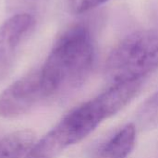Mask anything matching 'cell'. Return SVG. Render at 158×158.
<instances>
[{
    "label": "cell",
    "instance_id": "cell-9",
    "mask_svg": "<svg viewBox=\"0 0 158 158\" xmlns=\"http://www.w3.org/2000/svg\"><path fill=\"white\" fill-rule=\"evenodd\" d=\"M49 0H6V8L10 16L35 15L41 13Z\"/></svg>",
    "mask_w": 158,
    "mask_h": 158
},
{
    "label": "cell",
    "instance_id": "cell-8",
    "mask_svg": "<svg viewBox=\"0 0 158 158\" xmlns=\"http://www.w3.org/2000/svg\"><path fill=\"white\" fill-rule=\"evenodd\" d=\"M137 121L143 130L158 129V90L143 104L137 113Z\"/></svg>",
    "mask_w": 158,
    "mask_h": 158
},
{
    "label": "cell",
    "instance_id": "cell-5",
    "mask_svg": "<svg viewBox=\"0 0 158 158\" xmlns=\"http://www.w3.org/2000/svg\"><path fill=\"white\" fill-rule=\"evenodd\" d=\"M35 17L10 16L0 26V81L12 70L21 46L33 32Z\"/></svg>",
    "mask_w": 158,
    "mask_h": 158
},
{
    "label": "cell",
    "instance_id": "cell-6",
    "mask_svg": "<svg viewBox=\"0 0 158 158\" xmlns=\"http://www.w3.org/2000/svg\"><path fill=\"white\" fill-rule=\"evenodd\" d=\"M137 129L128 123L101 144L95 158H128L135 148Z\"/></svg>",
    "mask_w": 158,
    "mask_h": 158
},
{
    "label": "cell",
    "instance_id": "cell-10",
    "mask_svg": "<svg viewBox=\"0 0 158 158\" xmlns=\"http://www.w3.org/2000/svg\"><path fill=\"white\" fill-rule=\"evenodd\" d=\"M107 1L108 0H69V5L73 13L81 14Z\"/></svg>",
    "mask_w": 158,
    "mask_h": 158
},
{
    "label": "cell",
    "instance_id": "cell-7",
    "mask_svg": "<svg viewBox=\"0 0 158 158\" xmlns=\"http://www.w3.org/2000/svg\"><path fill=\"white\" fill-rule=\"evenodd\" d=\"M35 140V132L29 129L5 135L0 139V158L26 157Z\"/></svg>",
    "mask_w": 158,
    "mask_h": 158
},
{
    "label": "cell",
    "instance_id": "cell-2",
    "mask_svg": "<svg viewBox=\"0 0 158 158\" xmlns=\"http://www.w3.org/2000/svg\"><path fill=\"white\" fill-rule=\"evenodd\" d=\"M95 56L89 28L77 24L66 30L40 69L43 99L64 100L79 91L92 74Z\"/></svg>",
    "mask_w": 158,
    "mask_h": 158
},
{
    "label": "cell",
    "instance_id": "cell-1",
    "mask_svg": "<svg viewBox=\"0 0 158 158\" xmlns=\"http://www.w3.org/2000/svg\"><path fill=\"white\" fill-rule=\"evenodd\" d=\"M144 81L111 83L104 92L70 110L37 143L25 158H56L89 136L104 120L123 109L140 93Z\"/></svg>",
    "mask_w": 158,
    "mask_h": 158
},
{
    "label": "cell",
    "instance_id": "cell-4",
    "mask_svg": "<svg viewBox=\"0 0 158 158\" xmlns=\"http://www.w3.org/2000/svg\"><path fill=\"white\" fill-rule=\"evenodd\" d=\"M43 99L41 69H33L19 78L0 94V117L15 118L28 113Z\"/></svg>",
    "mask_w": 158,
    "mask_h": 158
},
{
    "label": "cell",
    "instance_id": "cell-3",
    "mask_svg": "<svg viewBox=\"0 0 158 158\" xmlns=\"http://www.w3.org/2000/svg\"><path fill=\"white\" fill-rule=\"evenodd\" d=\"M158 68V27L134 31L111 51L106 76L111 83L144 78Z\"/></svg>",
    "mask_w": 158,
    "mask_h": 158
}]
</instances>
